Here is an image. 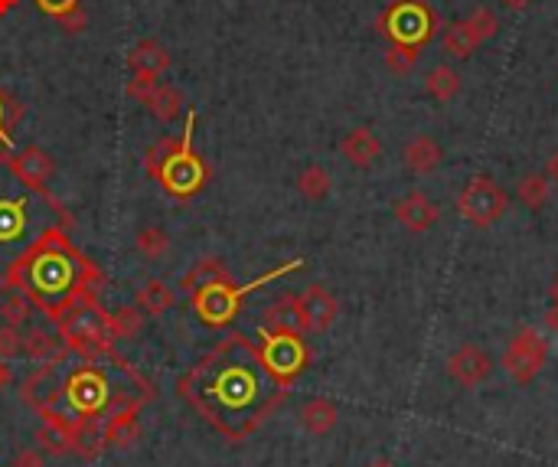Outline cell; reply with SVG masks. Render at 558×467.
Listing matches in <instances>:
<instances>
[{"label": "cell", "mask_w": 558, "mask_h": 467, "mask_svg": "<svg viewBox=\"0 0 558 467\" xmlns=\"http://www.w3.org/2000/svg\"><path fill=\"white\" fill-rule=\"evenodd\" d=\"M177 392L229 441H245L284 402L288 386L271 376L258 343L235 334L190 366Z\"/></svg>", "instance_id": "6da1fadb"}, {"label": "cell", "mask_w": 558, "mask_h": 467, "mask_svg": "<svg viewBox=\"0 0 558 467\" xmlns=\"http://www.w3.org/2000/svg\"><path fill=\"white\" fill-rule=\"evenodd\" d=\"M98 281H102V272L69 242L59 226L30 245L4 275V285L20 291L49 321H59L79 298L95 294Z\"/></svg>", "instance_id": "7a4b0ae2"}, {"label": "cell", "mask_w": 558, "mask_h": 467, "mask_svg": "<svg viewBox=\"0 0 558 467\" xmlns=\"http://www.w3.org/2000/svg\"><path fill=\"white\" fill-rule=\"evenodd\" d=\"M62 219V206L40 187L23 183L7 164V154L0 157V281L10 272V265L36 245L49 229H56Z\"/></svg>", "instance_id": "3957f363"}, {"label": "cell", "mask_w": 558, "mask_h": 467, "mask_svg": "<svg viewBox=\"0 0 558 467\" xmlns=\"http://www.w3.org/2000/svg\"><path fill=\"white\" fill-rule=\"evenodd\" d=\"M147 174L180 200L203 190V183L209 180V167L193 151V115L186 118L183 138H160L147 151Z\"/></svg>", "instance_id": "277c9868"}, {"label": "cell", "mask_w": 558, "mask_h": 467, "mask_svg": "<svg viewBox=\"0 0 558 467\" xmlns=\"http://www.w3.org/2000/svg\"><path fill=\"white\" fill-rule=\"evenodd\" d=\"M56 327H59V340L66 343L69 350H79L82 356L108 353L111 327H108V314L102 311V304L95 301V294L79 298L59 317Z\"/></svg>", "instance_id": "5b68a950"}, {"label": "cell", "mask_w": 558, "mask_h": 467, "mask_svg": "<svg viewBox=\"0 0 558 467\" xmlns=\"http://www.w3.org/2000/svg\"><path fill=\"white\" fill-rule=\"evenodd\" d=\"M294 268H301V262H291V265H284L278 268V272H271L265 278H258L252 281V285H232V278L226 281H213V285H203L200 291H193V311L196 317L206 324V327H229L235 321V314H239V307H242V298L252 288H262L265 281H275L278 275L284 272H294Z\"/></svg>", "instance_id": "8992f818"}, {"label": "cell", "mask_w": 558, "mask_h": 467, "mask_svg": "<svg viewBox=\"0 0 558 467\" xmlns=\"http://www.w3.org/2000/svg\"><path fill=\"white\" fill-rule=\"evenodd\" d=\"M379 33L389 36L392 46H412L421 49L434 30H438V14L425 4V0H395L379 17Z\"/></svg>", "instance_id": "52a82bcc"}, {"label": "cell", "mask_w": 558, "mask_h": 467, "mask_svg": "<svg viewBox=\"0 0 558 467\" xmlns=\"http://www.w3.org/2000/svg\"><path fill=\"white\" fill-rule=\"evenodd\" d=\"M258 350H262V360L271 370V376L288 389L294 386V379L301 376L310 363V350H307L304 334H271V330H262Z\"/></svg>", "instance_id": "ba28073f"}, {"label": "cell", "mask_w": 558, "mask_h": 467, "mask_svg": "<svg viewBox=\"0 0 558 467\" xmlns=\"http://www.w3.org/2000/svg\"><path fill=\"white\" fill-rule=\"evenodd\" d=\"M506 206H510V200L493 177H474L457 193V213L477 229H490L493 223H500L506 216Z\"/></svg>", "instance_id": "9c48e42d"}, {"label": "cell", "mask_w": 558, "mask_h": 467, "mask_svg": "<svg viewBox=\"0 0 558 467\" xmlns=\"http://www.w3.org/2000/svg\"><path fill=\"white\" fill-rule=\"evenodd\" d=\"M549 360V340L536 327H523L503 350V370L516 386H529Z\"/></svg>", "instance_id": "30bf717a"}, {"label": "cell", "mask_w": 558, "mask_h": 467, "mask_svg": "<svg viewBox=\"0 0 558 467\" xmlns=\"http://www.w3.org/2000/svg\"><path fill=\"white\" fill-rule=\"evenodd\" d=\"M62 399L69 402V409L76 412L79 419H85V422L98 419L111 402L105 373H98L95 366H82V370H76L66 379V386H62Z\"/></svg>", "instance_id": "8fae6325"}, {"label": "cell", "mask_w": 558, "mask_h": 467, "mask_svg": "<svg viewBox=\"0 0 558 467\" xmlns=\"http://www.w3.org/2000/svg\"><path fill=\"white\" fill-rule=\"evenodd\" d=\"M138 409H141V399H118V402H108V409L102 412V415H105L102 438L108 441L111 448L128 451V448L138 445V438H141Z\"/></svg>", "instance_id": "7c38bea8"}, {"label": "cell", "mask_w": 558, "mask_h": 467, "mask_svg": "<svg viewBox=\"0 0 558 467\" xmlns=\"http://www.w3.org/2000/svg\"><path fill=\"white\" fill-rule=\"evenodd\" d=\"M82 432H85V419H69V415L49 409L43 412V425H40V432H36V441H40L46 454L62 458V454L79 451Z\"/></svg>", "instance_id": "4fadbf2b"}, {"label": "cell", "mask_w": 558, "mask_h": 467, "mask_svg": "<svg viewBox=\"0 0 558 467\" xmlns=\"http://www.w3.org/2000/svg\"><path fill=\"white\" fill-rule=\"evenodd\" d=\"M128 95L138 98V102L160 121H177L183 115V95L173 85L160 79H131Z\"/></svg>", "instance_id": "5bb4252c"}, {"label": "cell", "mask_w": 558, "mask_h": 467, "mask_svg": "<svg viewBox=\"0 0 558 467\" xmlns=\"http://www.w3.org/2000/svg\"><path fill=\"white\" fill-rule=\"evenodd\" d=\"M493 373V356L477 347V343H464L448 356V376L457 386L464 389H477L480 383H487Z\"/></svg>", "instance_id": "9a60e30c"}, {"label": "cell", "mask_w": 558, "mask_h": 467, "mask_svg": "<svg viewBox=\"0 0 558 467\" xmlns=\"http://www.w3.org/2000/svg\"><path fill=\"white\" fill-rule=\"evenodd\" d=\"M7 164H10V170H14V174L23 183H30V187H40V190H46V183L53 180V174H56V161L43 151V147H36V144H27V147H20V151L7 154Z\"/></svg>", "instance_id": "2e32d148"}, {"label": "cell", "mask_w": 558, "mask_h": 467, "mask_svg": "<svg viewBox=\"0 0 558 467\" xmlns=\"http://www.w3.org/2000/svg\"><path fill=\"white\" fill-rule=\"evenodd\" d=\"M395 219L408 229V232H428L434 223H438V203L431 200V196H425L421 190H412L405 193L402 200H395Z\"/></svg>", "instance_id": "e0dca14e"}, {"label": "cell", "mask_w": 558, "mask_h": 467, "mask_svg": "<svg viewBox=\"0 0 558 467\" xmlns=\"http://www.w3.org/2000/svg\"><path fill=\"white\" fill-rule=\"evenodd\" d=\"M301 307H304V321H307V334H324V330L333 327L340 314L337 298L324 288V285H310L301 294Z\"/></svg>", "instance_id": "ac0fdd59"}, {"label": "cell", "mask_w": 558, "mask_h": 467, "mask_svg": "<svg viewBox=\"0 0 558 467\" xmlns=\"http://www.w3.org/2000/svg\"><path fill=\"white\" fill-rule=\"evenodd\" d=\"M262 330H271V334H304L307 337L301 298H297V294H281V298L265 311Z\"/></svg>", "instance_id": "d6986e66"}, {"label": "cell", "mask_w": 558, "mask_h": 467, "mask_svg": "<svg viewBox=\"0 0 558 467\" xmlns=\"http://www.w3.org/2000/svg\"><path fill=\"white\" fill-rule=\"evenodd\" d=\"M170 69V53L157 40H141L128 49L131 79H160Z\"/></svg>", "instance_id": "ffe728a7"}, {"label": "cell", "mask_w": 558, "mask_h": 467, "mask_svg": "<svg viewBox=\"0 0 558 467\" xmlns=\"http://www.w3.org/2000/svg\"><path fill=\"white\" fill-rule=\"evenodd\" d=\"M56 366H59V363L40 366L36 373H30V379H27V383H23V389H20L23 402H30L40 415L49 412V409H56V399L62 396V389H59V383H56Z\"/></svg>", "instance_id": "44dd1931"}, {"label": "cell", "mask_w": 558, "mask_h": 467, "mask_svg": "<svg viewBox=\"0 0 558 467\" xmlns=\"http://www.w3.org/2000/svg\"><path fill=\"white\" fill-rule=\"evenodd\" d=\"M340 154L346 157V164L366 170V167H372L379 161L382 144L369 128H353V131H346V138L340 141Z\"/></svg>", "instance_id": "7402d4cb"}, {"label": "cell", "mask_w": 558, "mask_h": 467, "mask_svg": "<svg viewBox=\"0 0 558 467\" xmlns=\"http://www.w3.org/2000/svg\"><path fill=\"white\" fill-rule=\"evenodd\" d=\"M402 164L418 177L431 174V170L441 167V144L431 134H418V138H412L402 147Z\"/></svg>", "instance_id": "603a6c76"}, {"label": "cell", "mask_w": 558, "mask_h": 467, "mask_svg": "<svg viewBox=\"0 0 558 467\" xmlns=\"http://www.w3.org/2000/svg\"><path fill=\"white\" fill-rule=\"evenodd\" d=\"M340 422V409H337V402H330V399H307L301 405V425L307 428L310 435H330L333 428H337Z\"/></svg>", "instance_id": "cb8c5ba5"}, {"label": "cell", "mask_w": 558, "mask_h": 467, "mask_svg": "<svg viewBox=\"0 0 558 467\" xmlns=\"http://www.w3.org/2000/svg\"><path fill=\"white\" fill-rule=\"evenodd\" d=\"M23 353L30 356V360H40V363H62L66 360V353H69V347L66 343H62L59 347V340L49 334V330H27V334H23Z\"/></svg>", "instance_id": "d4e9b609"}, {"label": "cell", "mask_w": 558, "mask_h": 467, "mask_svg": "<svg viewBox=\"0 0 558 467\" xmlns=\"http://www.w3.org/2000/svg\"><path fill=\"white\" fill-rule=\"evenodd\" d=\"M441 43H444V53H448V56L467 59V56H474V49L480 46V36H477V30L470 27L467 17H464V20H457V23H451L448 30H444Z\"/></svg>", "instance_id": "484cf974"}, {"label": "cell", "mask_w": 558, "mask_h": 467, "mask_svg": "<svg viewBox=\"0 0 558 467\" xmlns=\"http://www.w3.org/2000/svg\"><path fill=\"white\" fill-rule=\"evenodd\" d=\"M229 272H226V265L219 262V258H200L190 272L183 275V291H200L203 285H213V281H226Z\"/></svg>", "instance_id": "4316f807"}, {"label": "cell", "mask_w": 558, "mask_h": 467, "mask_svg": "<svg viewBox=\"0 0 558 467\" xmlns=\"http://www.w3.org/2000/svg\"><path fill=\"white\" fill-rule=\"evenodd\" d=\"M425 92L438 102H451V98L461 92V76L451 66H434L425 79Z\"/></svg>", "instance_id": "83f0119b"}, {"label": "cell", "mask_w": 558, "mask_h": 467, "mask_svg": "<svg viewBox=\"0 0 558 467\" xmlns=\"http://www.w3.org/2000/svg\"><path fill=\"white\" fill-rule=\"evenodd\" d=\"M173 291L164 285V281H147V285L141 288L138 294V307L144 311V317H160V314H167L170 307H173Z\"/></svg>", "instance_id": "f1b7e54d"}, {"label": "cell", "mask_w": 558, "mask_h": 467, "mask_svg": "<svg viewBox=\"0 0 558 467\" xmlns=\"http://www.w3.org/2000/svg\"><path fill=\"white\" fill-rule=\"evenodd\" d=\"M330 187H333V180H330V174L320 164H310V167H304L301 170V177H297V193L304 196V200H310V203H320L324 200V196L330 193Z\"/></svg>", "instance_id": "f546056e"}, {"label": "cell", "mask_w": 558, "mask_h": 467, "mask_svg": "<svg viewBox=\"0 0 558 467\" xmlns=\"http://www.w3.org/2000/svg\"><path fill=\"white\" fill-rule=\"evenodd\" d=\"M516 196H519V203L526 206V210H542L545 200H549V177L545 174H526L523 180H519V187H516Z\"/></svg>", "instance_id": "4dcf8cb0"}, {"label": "cell", "mask_w": 558, "mask_h": 467, "mask_svg": "<svg viewBox=\"0 0 558 467\" xmlns=\"http://www.w3.org/2000/svg\"><path fill=\"white\" fill-rule=\"evenodd\" d=\"M134 249H138L141 258H147V262H160V258H167L170 252V236L164 229H141L138 236H134Z\"/></svg>", "instance_id": "1f68e13d"}, {"label": "cell", "mask_w": 558, "mask_h": 467, "mask_svg": "<svg viewBox=\"0 0 558 467\" xmlns=\"http://www.w3.org/2000/svg\"><path fill=\"white\" fill-rule=\"evenodd\" d=\"M108 327H111V337L128 340V337H134L144 327V311L138 304H134V307H118L115 314H108Z\"/></svg>", "instance_id": "d6a6232c"}, {"label": "cell", "mask_w": 558, "mask_h": 467, "mask_svg": "<svg viewBox=\"0 0 558 467\" xmlns=\"http://www.w3.org/2000/svg\"><path fill=\"white\" fill-rule=\"evenodd\" d=\"M418 56L421 49H412V46H392L386 53V66L395 72V76H408L415 66H418Z\"/></svg>", "instance_id": "836d02e7"}, {"label": "cell", "mask_w": 558, "mask_h": 467, "mask_svg": "<svg viewBox=\"0 0 558 467\" xmlns=\"http://www.w3.org/2000/svg\"><path fill=\"white\" fill-rule=\"evenodd\" d=\"M30 307H33V304H30L27 298H23L20 291H14L4 304H0V314H4V324L23 327V324H27V317H30Z\"/></svg>", "instance_id": "e575fe53"}, {"label": "cell", "mask_w": 558, "mask_h": 467, "mask_svg": "<svg viewBox=\"0 0 558 467\" xmlns=\"http://www.w3.org/2000/svg\"><path fill=\"white\" fill-rule=\"evenodd\" d=\"M467 23H470V27L477 30L480 43H487V40H493L496 33H500V20H496V14H493L490 7H477L474 14L467 17Z\"/></svg>", "instance_id": "d590c367"}, {"label": "cell", "mask_w": 558, "mask_h": 467, "mask_svg": "<svg viewBox=\"0 0 558 467\" xmlns=\"http://www.w3.org/2000/svg\"><path fill=\"white\" fill-rule=\"evenodd\" d=\"M23 353V330L14 324L0 327V360H10V356Z\"/></svg>", "instance_id": "8d00e7d4"}, {"label": "cell", "mask_w": 558, "mask_h": 467, "mask_svg": "<svg viewBox=\"0 0 558 467\" xmlns=\"http://www.w3.org/2000/svg\"><path fill=\"white\" fill-rule=\"evenodd\" d=\"M36 4H40V10L43 14H49V17H62V14H69V10H76L79 7V0H36Z\"/></svg>", "instance_id": "74e56055"}, {"label": "cell", "mask_w": 558, "mask_h": 467, "mask_svg": "<svg viewBox=\"0 0 558 467\" xmlns=\"http://www.w3.org/2000/svg\"><path fill=\"white\" fill-rule=\"evenodd\" d=\"M10 467H46V461H43V454L36 448H20L14 454V464H10Z\"/></svg>", "instance_id": "f35d334b"}, {"label": "cell", "mask_w": 558, "mask_h": 467, "mask_svg": "<svg viewBox=\"0 0 558 467\" xmlns=\"http://www.w3.org/2000/svg\"><path fill=\"white\" fill-rule=\"evenodd\" d=\"M59 23H62V30H66V33H82V30H85V14H82V7L69 10V14H62Z\"/></svg>", "instance_id": "ab89813d"}, {"label": "cell", "mask_w": 558, "mask_h": 467, "mask_svg": "<svg viewBox=\"0 0 558 467\" xmlns=\"http://www.w3.org/2000/svg\"><path fill=\"white\" fill-rule=\"evenodd\" d=\"M545 177H549L552 183H558V151L549 157V164H545Z\"/></svg>", "instance_id": "60d3db41"}, {"label": "cell", "mask_w": 558, "mask_h": 467, "mask_svg": "<svg viewBox=\"0 0 558 467\" xmlns=\"http://www.w3.org/2000/svg\"><path fill=\"white\" fill-rule=\"evenodd\" d=\"M10 379H14V370L7 366V360H0V389H7Z\"/></svg>", "instance_id": "b9f144b4"}, {"label": "cell", "mask_w": 558, "mask_h": 467, "mask_svg": "<svg viewBox=\"0 0 558 467\" xmlns=\"http://www.w3.org/2000/svg\"><path fill=\"white\" fill-rule=\"evenodd\" d=\"M500 4L506 7V10H526L532 0H500Z\"/></svg>", "instance_id": "7bdbcfd3"}, {"label": "cell", "mask_w": 558, "mask_h": 467, "mask_svg": "<svg viewBox=\"0 0 558 467\" xmlns=\"http://www.w3.org/2000/svg\"><path fill=\"white\" fill-rule=\"evenodd\" d=\"M545 324H549V327L555 330V334H558V304H552V311L545 314Z\"/></svg>", "instance_id": "ee69618b"}, {"label": "cell", "mask_w": 558, "mask_h": 467, "mask_svg": "<svg viewBox=\"0 0 558 467\" xmlns=\"http://www.w3.org/2000/svg\"><path fill=\"white\" fill-rule=\"evenodd\" d=\"M17 4H20V0H0V17L10 14V10H14Z\"/></svg>", "instance_id": "f6af8a7d"}, {"label": "cell", "mask_w": 558, "mask_h": 467, "mask_svg": "<svg viewBox=\"0 0 558 467\" xmlns=\"http://www.w3.org/2000/svg\"><path fill=\"white\" fill-rule=\"evenodd\" d=\"M366 467H395V464L389 458H376V461H369Z\"/></svg>", "instance_id": "bcb514c9"}, {"label": "cell", "mask_w": 558, "mask_h": 467, "mask_svg": "<svg viewBox=\"0 0 558 467\" xmlns=\"http://www.w3.org/2000/svg\"><path fill=\"white\" fill-rule=\"evenodd\" d=\"M0 131H4V98H0ZM0 141L7 144V138H4V134H0Z\"/></svg>", "instance_id": "7dc6e473"}, {"label": "cell", "mask_w": 558, "mask_h": 467, "mask_svg": "<svg viewBox=\"0 0 558 467\" xmlns=\"http://www.w3.org/2000/svg\"><path fill=\"white\" fill-rule=\"evenodd\" d=\"M552 304H558V278L552 281Z\"/></svg>", "instance_id": "c3c4849f"}]
</instances>
